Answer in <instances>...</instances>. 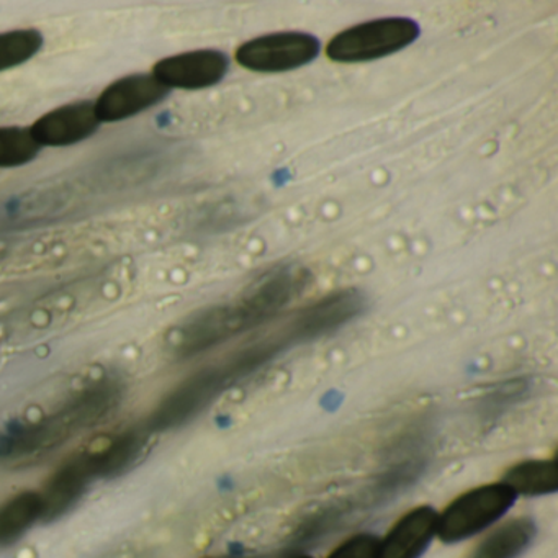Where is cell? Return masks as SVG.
Listing matches in <instances>:
<instances>
[{
	"mask_svg": "<svg viewBox=\"0 0 558 558\" xmlns=\"http://www.w3.org/2000/svg\"><path fill=\"white\" fill-rule=\"evenodd\" d=\"M286 306V296L276 283L257 279L236 302L215 306L185 323L175 338V352L182 357H189L207 351L263 325L279 315Z\"/></svg>",
	"mask_w": 558,
	"mask_h": 558,
	"instance_id": "6da1fadb",
	"label": "cell"
},
{
	"mask_svg": "<svg viewBox=\"0 0 558 558\" xmlns=\"http://www.w3.org/2000/svg\"><path fill=\"white\" fill-rule=\"evenodd\" d=\"M119 401V387L110 381H100L81 391L57 413L34 424L15 440L5 444L2 453L15 459L37 457L63 446L81 430L104 420Z\"/></svg>",
	"mask_w": 558,
	"mask_h": 558,
	"instance_id": "7a4b0ae2",
	"label": "cell"
},
{
	"mask_svg": "<svg viewBox=\"0 0 558 558\" xmlns=\"http://www.w3.org/2000/svg\"><path fill=\"white\" fill-rule=\"evenodd\" d=\"M515 493L502 482L476 486L453 499L437 518V537L457 544L488 529L514 506Z\"/></svg>",
	"mask_w": 558,
	"mask_h": 558,
	"instance_id": "3957f363",
	"label": "cell"
},
{
	"mask_svg": "<svg viewBox=\"0 0 558 558\" xmlns=\"http://www.w3.org/2000/svg\"><path fill=\"white\" fill-rule=\"evenodd\" d=\"M420 35L416 22L407 17L377 19L336 35L326 54L336 63H364L403 50Z\"/></svg>",
	"mask_w": 558,
	"mask_h": 558,
	"instance_id": "277c9868",
	"label": "cell"
},
{
	"mask_svg": "<svg viewBox=\"0 0 558 558\" xmlns=\"http://www.w3.org/2000/svg\"><path fill=\"white\" fill-rule=\"evenodd\" d=\"M236 380V375L233 374L227 361L202 368L201 372L182 381L161 401L149 420V427L155 430L174 429L194 420L198 413L207 410L217 400L218 395L223 393L228 385Z\"/></svg>",
	"mask_w": 558,
	"mask_h": 558,
	"instance_id": "5b68a950",
	"label": "cell"
},
{
	"mask_svg": "<svg viewBox=\"0 0 558 558\" xmlns=\"http://www.w3.org/2000/svg\"><path fill=\"white\" fill-rule=\"evenodd\" d=\"M319 53V41L302 32L264 35L241 45L236 61L256 73H286L312 63Z\"/></svg>",
	"mask_w": 558,
	"mask_h": 558,
	"instance_id": "8992f818",
	"label": "cell"
},
{
	"mask_svg": "<svg viewBox=\"0 0 558 558\" xmlns=\"http://www.w3.org/2000/svg\"><path fill=\"white\" fill-rule=\"evenodd\" d=\"M365 308V299L357 290H341L318 300L296 313L286 325L287 335L293 345L313 341L322 336L331 335L352 319L357 318Z\"/></svg>",
	"mask_w": 558,
	"mask_h": 558,
	"instance_id": "52a82bcc",
	"label": "cell"
},
{
	"mask_svg": "<svg viewBox=\"0 0 558 558\" xmlns=\"http://www.w3.org/2000/svg\"><path fill=\"white\" fill-rule=\"evenodd\" d=\"M169 94L151 73L129 74L109 84L94 100V109L100 123L123 122L159 106Z\"/></svg>",
	"mask_w": 558,
	"mask_h": 558,
	"instance_id": "ba28073f",
	"label": "cell"
},
{
	"mask_svg": "<svg viewBox=\"0 0 558 558\" xmlns=\"http://www.w3.org/2000/svg\"><path fill=\"white\" fill-rule=\"evenodd\" d=\"M230 60L218 50H195L162 58L151 74L166 89L198 90L217 86L227 76Z\"/></svg>",
	"mask_w": 558,
	"mask_h": 558,
	"instance_id": "9c48e42d",
	"label": "cell"
},
{
	"mask_svg": "<svg viewBox=\"0 0 558 558\" xmlns=\"http://www.w3.org/2000/svg\"><path fill=\"white\" fill-rule=\"evenodd\" d=\"M100 125L93 100H80L45 113L31 126V133L41 149L68 148L86 142Z\"/></svg>",
	"mask_w": 558,
	"mask_h": 558,
	"instance_id": "30bf717a",
	"label": "cell"
},
{
	"mask_svg": "<svg viewBox=\"0 0 558 558\" xmlns=\"http://www.w3.org/2000/svg\"><path fill=\"white\" fill-rule=\"evenodd\" d=\"M439 512L417 506L401 515L385 537L378 538L375 558H421L437 537Z\"/></svg>",
	"mask_w": 558,
	"mask_h": 558,
	"instance_id": "8fae6325",
	"label": "cell"
},
{
	"mask_svg": "<svg viewBox=\"0 0 558 558\" xmlns=\"http://www.w3.org/2000/svg\"><path fill=\"white\" fill-rule=\"evenodd\" d=\"M83 463L84 460H81L80 456L73 457L48 480L40 492L41 501H44V521H53L70 511L86 492L94 478L87 465Z\"/></svg>",
	"mask_w": 558,
	"mask_h": 558,
	"instance_id": "7c38bea8",
	"label": "cell"
},
{
	"mask_svg": "<svg viewBox=\"0 0 558 558\" xmlns=\"http://www.w3.org/2000/svg\"><path fill=\"white\" fill-rule=\"evenodd\" d=\"M537 525L531 518H515L489 532L470 558H519L534 542Z\"/></svg>",
	"mask_w": 558,
	"mask_h": 558,
	"instance_id": "4fadbf2b",
	"label": "cell"
},
{
	"mask_svg": "<svg viewBox=\"0 0 558 558\" xmlns=\"http://www.w3.org/2000/svg\"><path fill=\"white\" fill-rule=\"evenodd\" d=\"M38 521H44L40 492L21 493L0 505V547L17 542Z\"/></svg>",
	"mask_w": 558,
	"mask_h": 558,
	"instance_id": "5bb4252c",
	"label": "cell"
},
{
	"mask_svg": "<svg viewBox=\"0 0 558 558\" xmlns=\"http://www.w3.org/2000/svg\"><path fill=\"white\" fill-rule=\"evenodd\" d=\"M515 496H547L558 489L557 462L551 460H525L506 470L501 480Z\"/></svg>",
	"mask_w": 558,
	"mask_h": 558,
	"instance_id": "9a60e30c",
	"label": "cell"
},
{
	"mask_svg": "<svg viewBox=\"0 0 558 558\" xmlns=\"http://www.w3.org/2000/svg\"><path fill=\"white\" fill-rule=\"evenodd\" d=\"M44 45V34L35 28L2 32L0 34V73L14 70L34 60Z\"/></svg>",
	"mask_w": 558,
	"mask_h": 558,
	"instance_id": "2e32d148",
	"label": "cell"
},
{
	"mask_svg": "<svg viewBox=\"0 0 558 558\" xmlns=\"http://www.w3.org/2000/svg\"><path fill=\"white\" fill-rule=\"evenodd\" d=\"M41 153L31 129L0 126V169L22 168L31 165Z\"/></svg>",
	"mask_w": 558,
	"mask_h": 558,
	"instance_id": "e0dca14e",
	"label": "cell"
},
{
	"mask_svg": "<svg viewBox=\"0 0 558 558\" xmlns=\"http://www.w3.org/2000/svg\"><path fill=\"white\" fill-rule=\"evenodd\" d=\"M377 544V535L362 532L345 538L326 558H375Z\"/></svg>",
	"mask_w": 558,
	"mask_h": 558,
	"instance_id": "ac0fdd59",
	"label": "cell"
},
{
	"mask_svg": "<svg viewBox=\"0 0 558 558\" xmlns=\"http://www.w3.org/2000/svg\"><path fill=\"white\" fill-rule=\"evenodd\" d=\"M293 558H313V557H310V555H296V557H293Z\"/></svg>",
	"mask_w": 558,
	"mask_h": 558,
	"instance_id": "d6986e66",
	"label": "cell"
},
{
	"mask_svg": "<svg viewBox=\"0 0 558 558\" xmlns=\"http://www.w3.org/2000/svg\"><path fill=\"white\" fill-rule=\"evenodd\" d=\"M223 558H256V557H223Z\"/></svg>",
	"mask_w": 558,
	"mask_h": 558,
	"instance_id": "ffe728a7",
	"label": "cell"
}]
</instances>
